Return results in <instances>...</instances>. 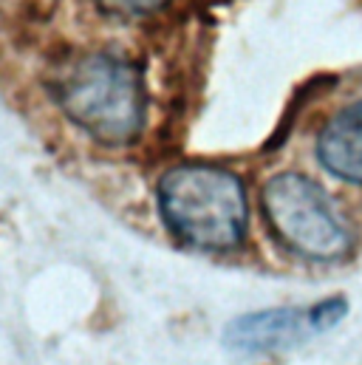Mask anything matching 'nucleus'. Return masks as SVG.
<instances>
[{
	"label": "nucleus",
	"mask_w": 362,
	"mask_h": 365,
	"mask_svg": "<svg viewBox=\"0 0 362 365\" xmlns=\"http://www.w3.org/2000/svg\"><path fill=\"white\" fill-rule=\"evenodd\" d=\"M159 212L181 244L207 252L238 250L249 227L244 182L215 165H176L156 187Z\"/></svg>",
	"instance_id": "f257e3e1"
},
{
	"label": "nucleus",
	"mask_w": 362,
	"mask_h": 365,
	"mask_svg": "<svg viewBox=\"0 0 362 365\" xmlns=\"http://www.w3.org/2000/svg\"><path fill=\"white\" fill-rule=\"evenodd\" d=\"M54 96L63 113L102 145H125L145 125L139 68L119 54H86L57 77Z\"/></svg>",
	"instance_id": "f03ea898"
},
{
	"label": "nucleus",
	"mask_w": 362,
	"mask_h": 365,
	"mask_svg": "<svg viewBox=\"0 0 362 365\" xmlns=\"http://www.w3.org/2000/svg\"><path fill=\"white\" fill-rule=\"evenodd\" d=\"M264 215L283 247L309 261H340L351 252V230L329 192L303 173L286 170L261 190Z\"/></svg>",
	"instance_id": "7ed1b4c3"
},
{
	"label": "nucleus",
	"mask_w": 362,
	"mask_h": 365,
	"mask_svg": "<svg viewBox=\"0 0 362 365\" xmlns=\"http://www.w3.org/2000/svg\"><path fill=\"white\" fill-rule=\"evenodd\" d=\"M314 334L309 309H264L252 314L235 317L224 329V346L232 351L244 354H258V351H274V349H289Z\"/></svg>",
	"instance_id": "20e7f679"
},
{
	"label": "nucleus",
	"mask_w": 362,
	"mask_h": 365,
	"mask_svg": "<svg viewBox=\"0 0 362 365\" xmlns=\"http://www.w3.org/2000/svg\"><path fill=\"white\" fill-rule=\"evenodd\" d=\"M317 159L340 182L362 187V99L329 116L317 136Z\"/></svg>",
	"instance_id": "39448f33"
},
{
	"label": "nucleus",
	"mask_w": 362,
	"mask_h": 365,
	"mask_svg": "<svg viewBox=\"0 0 362 365\" xmlns=\"http://www.w3.org/2000/svg\"><path fill=\"white\" fill-rule=\"evenodd\" d=\"M346 314H348V300L343 294H334V297H326V300L309 306V317H311L314 334H323V331L340 326Z\"/></svg>",
	"instance_id": "423d86ee"
},
{
	"label": "nucleus",
	"mask_w": 362,
	"mask_h": 365,
	"mask_svg": "<svg viewBox=\"0 0 362 365\" xmlns=\"http://www.w3.org/2000/svg\"><path fill=\"white\" fill-rule=\"evenodd\" d=\"M99 3L116 14H150V11L162 9L167 0H99Z\"/></svg>",
	"instance_id": "0eeeda50"
}]
</instances>
